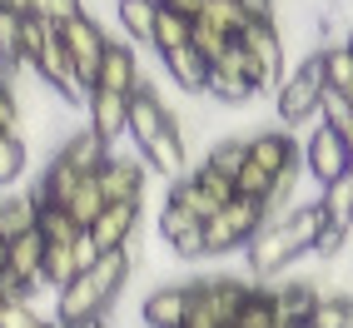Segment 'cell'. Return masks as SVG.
Returning a JSON list of instances; mask_svg holds the SVG:
<instances>
[{"label": "cell", "instance_id": "cell-1", "mask_svg": "<svg viewBox=\"0 0 353 328\" xmlns=\"http://www.w3.org/2000/svg\"><path fill=\"white\" fill-rule=\"evenodd\" d=\"M323 229V204L309 199V204H294L284 209V214H269V224L254 234V244L244 249V264H249V278H259V284H279L294 259H303V254H314V239Z\"/></svg>", "mask_w": 353, "mask_h": 328}, {"label": "cell", "instance_id": "cell-2", "mask_svg": "<svg viewBox=\"0 0 353 328\" xmlns=\"http://www.w3.org/2000/svg\"><path fill=\"white\" fill-rule=\"evenodd\" d=\"M139 269V259L125 249V254H100L95 269H85L80 278L55 294V323H70V318H105L114 309V298L125 294L130 274Z\"/></svg>", "mask_w": 353, "mask_h": 328}, {"label": "cell", "instance_id": "cell-3", "mask_svg": "<svg viewBox=\"0 0 353 328\" xmlns=\"http://www.w3.org/2000/svg\"><path fill=\"white\" fill-rule=\"evenodd\" d=\"M323 95H328V65H323V50L303 55L284 80L274 90V110H279V125L284 130H299V125H314L319 110H323Z\"/></svg>", "mask_w": 353, "mask_h": 328}, {"label": "cell", "instance_id": "cell-4", "mask_svg": "<svg viewBox=\"0 0 353 328\" xmlns=\"http://www.w3.org/2000/svg\"><path fill=\"white\" fill-rule=\"evenodd\" d=\"M249 274H209V278H190V314L184 328H234L244 298H249Z\"/></svg>", "mask_w": 353, "mask_h": 328}, {"label": "cell", "instance_id": "cell-5", "mask_svg": "<svg viewBox=\"0 0 353 328\" xmlns=\"http://www.w3.org/2000/svg\"><path fill=\"white\" fill-rule=\"evenodd\" d=\"M269 224V209L254 204V199H239L234 194L214 219L204 224V244H209V259H224V254H244L254 244V234Z\"/></svg>", "mask_w": 353, "mask_h": 328}, {"label": "cell", "instance_id": "cell-6", "mask_svg": "<svg viewBox=\"0 0 353 328\" xmlns=\"http://www.w3.org/2000/svg\"><path fill=\"white\" fill-rule=\"evenodd\" d=\"M170 204H179V209H190V214L199 219V224H209L219 214V209L234 199V179H224V174H214L209 164H194L184 179H174L170 184V194H164Z\"/></svg>", "mask_w": 353, "mask_h": 328}, {"label": "cell", "instance_id": "cell-7", "mask_svg": "<svg viewBox=\"0 0 353 328\" xmlns=\"http://www.w3.org/2000/svg\"><path fill=\"white\" fill-rule=\"evenodd\" d=\"M239 45H244V55H249V65H254L259 95H264V90L274 95L279 80L289 75V55H284V35H279V25H274V20H249L244 35H239Z\"/></svg>", "mask_w": 353, "mask_h": 328}, {"label": "cell", "instance_id": "cell-8", "mask_svg": "<svg viewBox=\"0 0 353 328\" xmlns=\"http://www.w3.org/2000/svg\"><path fill=\"white\" fill-rule=\"evenodd\" d=\"M60 40H65L70 60H75L80 85L95 90V80H100V60H105V50H110V35L100 30V20H95V15H75L70 25H60Z\"/></svg>", "mask_w": 353, "mask_h": 328}, {"label": "cell", "instance_id": "cell-9", "mask_svg": "<svg viewBox=\"0 0 353 328\" xmlns=\"http://www.w3.org/2000/svg\"><path fill=\"white\" fill-rule=\"evenodd\" d=\"M259 95V85H254V65L244 55V45L234 40L229 50L209 65V90H204V100H219V105H244Z\"/></svg>", "mask_w": 353, "mask_h": 328}, {"label": "cell", "instance_id": "cell-10", "mask_svg": "<svg viewBox=\"0 0 353 328\" xmlns=\"http://www.w3.org/2000/svg\"><path fill=\"white\" fill-rule=\"evenodd\" d=\"M303 170H309V179L323 189V184L353 174V150L343 145V134H334V130L319 120L309 130V139H303Z\"/></svg>", "mask_w": 353, "mask_h": 328}, {"label": "cell", "instance_id": "cell-11", "mask_svg": "<svg viewBox=\"0 0 353 328\" xmlns=\"http://www.w3.org/2000/svg\"><path fill=\"white\" fill-rule=\"evenodd\" d=\"M30 70L55 90V95L65 100V105H80L85 110V95L90 90L80 85V75H75V60H70V50H65V40H60V30H50L45 35V45L35 50V60H30Z\"/></svg>", "mask_w": 353, "mask_h": 328}, {"label": "cell", "instance_id": "cell-12", "mask_svg": "<svg viewBox=\"0 0 353 328\" xmlns=\"http://www.w3.org/2000/svg\"><path fill=\"white\" fill-rule=\"evenodd\" d=\"M159 239L170 244V254H174V259H184V264H199V259H209L204 224L190 214V209L170 204V199H164V209H159Z\"/></svg>", "mask_w": 353, "mask_h": 328}, {"label": "cell", "instance_id": "cell-13", "mask_svg": "<svg viewBox=\"0 0 353 328\" xmlns=\"http://www.w3.org/2000/svg\"><path fill=\"white\" fill-rule=\"evenodd\" d=\"M100 189L110 204H145V189H150V164L139 154H120L114 150L110 164L100 170Z\"/></svg>", "mask_w": 353, "mask_h": 328}, {"label": "cell", "instance_id": "cell-14", "mask_svg": "<svg viewBox=\"0 0 353 328\" xmlns=\"http://www.w3.org/2000/svg\"><path fill=\"white\" fill-rule=\"evenodd\" d=\"M85 125L95 130L105 145H120V139H130V95L95 85V90L85 95Z\"/></svg>", "mask_w": 353, "mask_h": 328}, {"label": "cell", "instance_id": "cell-15", "mask_svg": "<svg viewBox=\"0 0 353 328\" xmlns=\"http://www.w3.org/2000/svg\"><path fill=\"white\" fill-rule=\"evenodd\" d=\"M249 159L279 179V174H289V170H299V164H303V145L294 139V130H284V125L254 130V134H249Z\"/></svg>", "mask_w": 353, "mask_h": 328}, {"label": "cell", "instance_id": "cell-16", "mask_svg": "<svg viewBox=\"0 0 353 328\" xmlns=\"http://www.w3.org/2000/svg\"><path fill=\"white\" fill-rule=\"evenodd\" d=\"M100 254H125L134 239H139V204H105V214L90 229Z\"/></svg>", "mask_w": 353, "mask_h": 328}, {"label": "cell", "instance_id": "cell-17", "mask_svg": "<svg viewBox=\"0 0 353 328\" xmlns=\"http://www.w3.org/2000/svg\"><path fill=\"white\" fill-rule=\"evenodd\" d=\"M274 294H279V323H309L314 328V314H319L328 289L319 278H279Z\"/></svg>", "mask_w": 353, "mask_h": 328}, {"label": "cell", "instance_id": "cell-18", "mask_svg": "<svg viewBox=\"0 0 353 328\" xmlns=\"http://www.w3.org/2000/svg\"><path fill=\"white\" fill-rule=\"evenodd\" d=\"M184 314H190V284H154L139 303L145 328H184Z\"/></svg>", "mask_w": 353, "mask_h": 328}, {"label": "cell", "instance_id": "cell-19", "mask_svg": "<svg viewBox=\"0 0 353 328\" xmlns=\"http://www.w3.org/2000/svg\"><path fill=\"white\" fill-rule=\"evenodd\" d=\"M45 204L35 199V189H6L0 194V244H15L20 234L40 229Z\"/></svg>", "mask_w": 353, "mask_h": 328}, {"label": "cell", "instance_id": "cell-20", "mask_svg": "<svg viewBox=\"0 0 353 328\" xmlns=\"http://www.w3.org/2000/svg\"><path fill=\"white\" fill-rule=\"evenodd\" d=\"M105 90H120V95H134L139 85H145V70H139V55H134V45L130 40H110V50L100 60V80Z\"/></svg>", "mask_w": 353, "mask_h": 328}, {"label": "cell", "instance_id": "cell-21", "mask_svg": "<svg viewBox=\"0 0 353 328\" xmlns=\"http://www.w3.org/2000/svg\"><path fill=\"white\" fill-rule=\"evenodd\" d=\"M55 154L70 164V170H80V174H100L105 164H110V154H114V145H105L90 125H80V130L65 134V145H60Z\"/></svg>", "mask_w": 353, "mask_h": 328}, {"label": "cell", "instance_id": "cell-22", "mask_svg": "<svg viewBox=\"0 0 353 328\" xmlns=\"http://www.w3.org/2000/svg\"><path fill=\"white\" fill-rule=\"evenodd\" d=\"M159 65H164V75L174 80L179 95H204L209 90V60L194 50V45H184L174 55H159Z\"/></svg>", "mask_w": 353, "mask_h": 328}, {"label": "cell", "instance_id": "cell-23", "mask_svg": "<svg viewBox=\"0 0 353 328\" xmlns=\"http://www.w3.org/2000/svg\"><path fill=\"white\" fill-rule=\"evenodd\" d=\"M80 179H85L80 170H70L60 154H50V159H45V170H40V179H35V199H40L45 209H65Z\"/></svg>", "mask_w": 353, "mask_h": 328}, {"label": "cell", "instance_id": "cell-24", "mask_svg": "<svg viewBox=\"0 0 353 328\" xmlns=\"http://www.w3.org/2000/svg\"><path fill=\"white\" fill-rule=\"evenodd\" d=\"M234 328H279V294H274V284H259L254 278Z\"/></svg>", "mask_w": 353, "mask_h": 328}, {"label": "cell", "instance_id": "cell-25", "mask_svg": "<svg viewBox=\"0 0 353 328\" xmlns=\"http://www.w3.org/2000/svg\"><path fill=\"white\" fill-rule=\"evenodd\" d=\"M105 189H100V174H85L80 184H75V194H70V204H65V214L75 219V229H95V219L105 214Z\"/></svg>", "mask_w": 353, "mask_h": 328}, {"label": "cell", "instance_id": "cell-26", "mask_svg": "<svg viewBox=\"0 0 353 328\" xmlns=\"http://www.w3.org/2000/svg\"><path fill=\"white\" fill-rule=\"evenodd\" d=\"M0 70H30L26 60V15L15 10H0Z\"/></svg>", "mask_w": 353, "mask_h": 328}, {"label": "cell", "instance_id": "cell-27", "mask_svg": "<svg viewBox=\"0 0 353 328\" xmlns=\"http://www.w3.org/2000/svg\"><path fill=\"white\" fill-rule=\"evenodd\" d=\"M190 35H194V20H190V15H174V10L159 6L150 50H154V55H174V50H184V45H190Z\"/></svg>", "mask_w": 353, "mask_h": 328}, {"label": "cell", "instance_id": "cell-28", "mask_svg": "<svg viewBox=\"0 0 353 328\" xmlns=\"http://www.w3.org/2000/svg\"><path fill=\"white\" fill-rule=\"evenodd\" d=\"M199 164H209V170H214V174H224V179H239V170L249 164V134L214 139V145H209V154H204Z\"/></svg>", "mask_w": 353, "mask_h": 328}, {"label": "cell", "instance_id": "cell-29", "mask_svg": "<svg viewBox=\"0 0 353 328\" xmlns=\"http://www.w3.org/2000/svg\"><path fill=\"white\" fill-rule=\"evenodd\" d=\"M114 10H120V25H125L130 45H150L154 40V15H159L154 0H114Z\"/></svg>", "mask_w": 353, "mask_h": 328}, {"label": "cell", "instance_id": "cell-30", "mask_svg": "<svg viewBox=\"0 0 353 328\" xmlns=\"http://www.w3.org/2000/svg\"><path fill=\"white\" fill-rule=\"evenodd\" d=\"M249 20H254V15L239 6V0H204V10H199V25H214V30L229 35V40H239Z\"/></svg>", "mask_w": 353, "mask_h": 328}, {"label": "cell", "instance_id": "cell-31", "mask_svg": "<svg viewBox=\"0 0 353 328\" xmlns=\"http://www.w3.org/2000/svg\"><path fill=\"white\" fill-rule=\"evenodd\" d=\"M319 204H323V219H328V224H339V229L353 234V174L323 184V189H319Z\"/></svg>", "mask_w": 353, "mask_h": 328}, {"label": "cell", "instance_id": "cell-32", "mask_svg": "<svg viewBox=\"0 0 353 328\" xmlns=\"http://www.w3.org/2000/svg\"><path fill=\"white\" fill-rule=\"evenodd\" d=\"M323 65H328V90L353 105V55H348V45H323Z\"/></svg>", "mask_w": 353, "mask_h": 328}, {"label": "cell", "instance_id": "cell-33", "mask_svg": "<svg viewBox=\"0 0 353 328\" xmlns=\"http://www.w3.org/2000/svg\"><path fill=\"white\" fill-rule=\"evenodd\" d=\"M26 164H30L26 139H20V134H6V139H0V189H15V179L26 174Z\"/></svg>", "mask_w": 353, "mask_h": 328}, {"label": "cell", "instance_id": "cell-34", "mask_svg": "<svg viewBox=\"0 0 353 328\" xmlns=\"http://www.w3.org/2000/svg\"><path fill=\"white\" fill-rule=\"evenodd\" d=\"M314 328H353V294L343 289H328L319 314H314Z\"/></svg>", "mask_w": 353, "mask_h": 328}, {"label": "cell", "instance_id": "cell-35", "mask_svg": "<svg viewBox=\"0 0 353 328\" xmlns=\"http://www.w3.org/2000/svg\"><path fill=\"white\" fill-rule=\"evenodd\" d=\"M0 328H55V318H40L30 298H6L0 294Z\"/></svg>", "mask_w": 353, "mask_h": 328}, {"label": "cell", "instance_id": "cell-36", "mask_svg": "<svg viewBox=\"0 0 353 328\" xmlns=\"http://www.w3.org/2000/svg\"><path fill=\"white\" fill-rule=\"evenodd\" d=\"M26 15H30V20H45V25L60 30V25H70L75 15H85V6H80V0H30Z\"/></svg>", "mask_w": 353, "mask_h": 328}, {"label": "cell", "instance_id": "cell-37", "mask_svg": "<svg viewBox=\"0 0 353 328\" xmlns=\"http://www.w3.org/2000/svg\"><path fill=\"white\" fill-rule=\"evenodd\" d=\"M40 234H45V244H70L80 229H75V219H70L65 209H45V214H40Z\"/></svg>", "mask_w": 353, "mask_h": 328}, {"label": "cell", "instance_id": "cell-38", "mask_svg": "<svg viewBox=\"0 0 353 328\" xmlns=\"http://www.w3.org/2000/svg\"><path fill=\"white\" fill-rule=\"evenodd\" d=\"M190 45H194V50H199V55H204L209 65H214V60H219V55L229 50L234 40H229V35H219L214 25H199V20H194V35H190Z\"/></svg>", "mask_w": 353, "mask_h": 328}, {"label": "cell", "instance_id": "cell-39", "mask_svg": "<svg viewBox=\"0 0 353 328\" xmlns=\"http://www.w3.org/2000/svg\"><path fill=\"white\" fill-rule=\"evenodd\" d=\"M343 244H348V229H339V224H328V219H323L319 239H314V259H339Z\"/></svg>", "mask_w": 353, "mask_h": 328}, {"label": "cell", "instance_id": "cell-40", "mask_svg": "<svg viewBox=\"0 0 353 328\" xmlns=\"http://www.w3.org/2000/svg\"><path fill=\"white\" fill-rule=\"evenodd\" d=\"M0 130H6V134H20V100H15L10 80H0Z\"/></svg>", "mask_w": 353, "mask_h": 328}, {"label": "cell", "instance_id": "cell-41", "mask_svg": "<svg viewBox=\"0 0 353 328\" xmlns=\"http://www.w3.org/2000/svg\"><path fill=\"white\" fill-rule=\"evenodd\" d=\"M164 10H174V15H190V20H199V10H204V0H159Z\"/></svg>", "mask_w": 353, "mask_h": 328}, {"label": "cell", "instance_id": "cell-42", "mask_svg": "<svg viewBox=\"0 0 353 328\" xmlns=\"http://www.w3.org/2000/svg\"><path fill=\"white\" fill-rule=\"evenodd\" d=\"M239 6H244L254 20H274V0H239Z\"/></svg>", "mask_w": 353, "mask_h": 328}, {"label": "cell", "instance_id": "cell-43", "mask_svg": "<svg viewBox=\"0 0 353 328\" xmlns=\"http://www.w3.org/2000/svg\"><path fill=\"white\" fill-rule=\"evenodd\" d=\"M55 328H110V314L105 318H70V323H55Z\"/></svg>", "mask_w": 353, "mask_h": 328}, {"label": "cell", "instance_id": "cell-44", "mask_svg": "<svg viewBox=\"0 0 353 328\" xmlns=\"http://www.w3.org/2000/svg\"><path fill=\"white\" fill-rule=\"evenodd\" d=\"M10 269V244H0V274Z\"/></svg>", "mask_w": 353, "mask_h": 328}, {"label": "cell", "instance_id": "cell-45", "mask_svg": "<svg viewBox=\"0 0 353 328\" xmlns=\"http://www.w3.org/2000/svg\"><path fill=\"white\" fill-rule=\"evenodd\" d=\"M279 328H309V323H279Z\"/></svg>", "mask_w": 353, "mask_h": 328}, {"label": "cell", "instance_id": "cell-46", "mask_svg": "<svg viewBox=\"0 0 353 328\" xmlns=\"http://www.w3.org/2000/svg\"><path fill=\"white\" fill-rule=\"evenodd\" d=\"M343 45H348V55H353V30H348V40H343Z\"/></svg>", "mask_w": 353, "mask_h": 328}, {"label": "cell", "instance_id": "cell-47", "mask_svg": "<svg viewBox=\"0 0 353 328\" xmlns=\"http://www.w3.org/2000/svg\"><path fill=\"white\" fill-rule=\"evenodd\" d=\"M0 80H15V75H10V70H0Z\"/></svg>", "mask_w": 353, "mask_h": 328}, {"label": "cell", "instance_id": "cell-48", "mask_svg": "<svg viewBox=\"0 0 353 328\" xmlns=\"http://www.w3.org/2000/svg\"><path fill=\"white\" fill-rule=\"evenodd\" d=\"M6 6H10V0H0V10H6Z\"/></svg>", "mask_w": 353, "mask_h": 328}, {"label": "cell", "instance_id": "cell-49", "mask_svg": "<svg viewBox=\"0 0 353 328\" xmlns=\"http://www.w3.org/2000/svg\"><path fill=\"white\" fill-rule=\"evenodd\" d=\"M0 139H6V130H0Z\"/></svg>", "mask_w": 353, "mask_h": 328}, {"label": "cell", "instance_id": "cell-50", "mask_svg": "<svg viewBox=\"0 0 353 328\" xmlns=\"http://www.w3.org/2000/svg\"><path fill=\"white\" fill-rule=\"evenodd\" d=\"M154 6H159V0H154Z\"/></svg>", "mask_w": 353, "mask_h": 328}]
</instances>
